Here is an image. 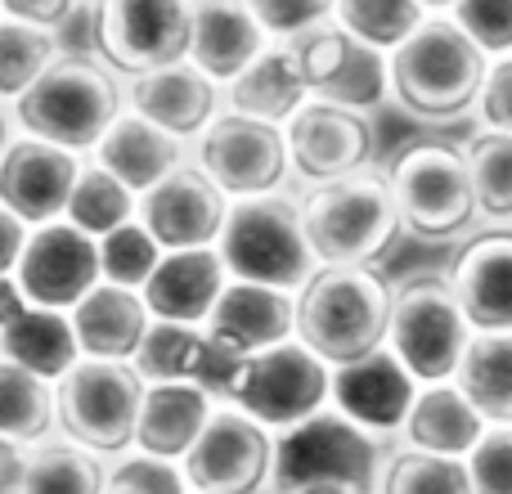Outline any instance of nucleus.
<instances>
[{
	"label": "nucleus",
	"mask_w": 512,
	"mask_h": 494,
	"mask_svg": "<svg viewBox=\"0 0 512 494\" xmlns=\"http://www.w3.org/2000/svg\"><path fill=\"white\" fill-rule=\"evenodd\" d=\"M400 212V230L418 243H454L472 234L477 194H472L468 158L450 140H414L382 171Z\"/></svg>",
	"instance_id": "5"
},
{
	"label": "nucleus",
	"mask_w": 512,
	"mask_h": 494,
	"mask_svg": "<svg viewBox=\"0 0 512 494\" xmlns=\"http://www.w3.org/2000/svg\"><path fill=\"white\" fill-rule=\"evenodd\" d=\"M185 494H203V490H185Z\"/></svg>",
	"instance_id": "53"
},
{
	"label": "nucleus",
	"mask_w": 512,
	"mask_h": 494,
	"mask_svg": "<svg viewBox=\"0 0 512 494\" xmlns=\"http://www.w3.org/2000/svg\"><path fill=\"white\" fill-rule=\"evenodd\" d=\"M248 9L270 41H292L319 23H333L337 0H248Z\"/></svg>",
	"instance_id": "42"
},
{
	"label": "nucleus",
	"mask_w": 512,
	"mask_h": 494,
	"mask_svg": "<svg viewBox=\"0 0 512 494\" xmlns=\"http://www.w3.org/2000/svg\"><path fill=\"white\" fill-rule=\"evenodd\" d=\"M454 382L486 423H512V333H472Z\"/></svg>",
	"instance_id": "32"
},
{
	"label": "nucleus",
	"mask_w": 512,
	"mask_h": 494,
	"mask_svg": "<svg viewBox=\"0 0 512 494\" xmlns=\"http://www.w3.org/2000/svg\"><path fill=\"white\" fill-rule=\"evenodd\" d=\"M0 355L32 373H41V378H50V382H59L63 373L81 360L72 319L63 315V310L32 306V301H23V306L0 324Z\"/></svg>",
	"instance_id": "30"
},
{
	"label": "nucleus",
	"mask_w": 512,
	"mask_h": 494,
	"mask_svg": "<svg viewBox=\"0 0 512 494\" xmlns=\"http://www.w3.org/2000/svg\"><path fill=\"white\" fill-rule=\"evenodd\" d=\"M54 59H59L54 32L0 14V99H5V104H14Z\"/></svg>",
	"instance_id": "38"
},
{
	"label": "nucleus",
	"mask_w": 512,
	"mask_h": 494,
	"mask_svg": "<svg viewBox=\"0 0 512 494\" xmlns=\"http://www.w3.org/2000/svg\"><path fill=\"white\" fill-rule=\"evenodd\" d=\"M418 5H423L427 14H450V9L459 5V0H418Z\"/></svg>",
	"instance_id": "50"
},
{
	"label": "nucleus",
	"mask_w": 512,
	"mask_h": 494,
	"mask_svg": "<svg viewBox=\"0 0 512 494\" xmlns=\"http://www.w3.org/2000/svg\"><path fill=\"white\" fill-rule=\"evenodd\" d=\"M239 364L243 360H234L230 351L212 342L207 324H167V319H153L140 355H135V369L144 373V382H198L221 396H230Z\"/></svg>",
	"instance_id": "22"
},
{
	"label": "nucleus",
	"mask_w": 512,
	"mask_h": 494,
	"mask_svg": "<svg viewBox=\"0 0 512 494\" xmlns=\"http://www.w3.org/2000/svg\"><path fill=\"white\" fill-rule=\"evenodd\" d=\"M486 427L490 423L477 414V405H472V400L463 396L459 382L450 378V382H427V387H418V396H414V405H409L400 432H405V441L414 445V450L468 459L472 445L481 441Z\"/></svg>",
	"instance_id": "29"
},
{
	"label": "nucleus",
	"mask_w": 512,
	"mask_h": 494,
	"mask_svg": "<svg viewBox=\"0 0 512 494\" xmlns=\"http://www.w3.org/2000/svg\"><path fill=\"white\" fill-rule=\"evenodd\" d=\"M95 162L104 171H113V176L140 198L144 189H153L162 176H171V171L185 162V140L158 131L153 122H144V117H135L131 108H126V113L108 126L104 140L95 144Z\"/></svg>",
	"instance_id": "28"
},
{
	"label": "nucleus",
	"mask_w": 512,
	"mask_h": 494,
	"mask_svg": "<svg viewBox=\"0 0 512 494\" xmlns=\"http://www.w3.org/2000/svg\"><path fill=\"white\" fill-rule=\"evenodd\" d=\"M14 131H18V122H14V108L0 99V153H5V144L14 140Z\"/></svg>",
	"instance_id": "49"
},
{
	"label": "nucleus",
	"mask_w": 512,
	"mask_h": 494,
	"mask_svg": "<svg viewBox=\"0 0 512 494\" xmlns=\"http://www.w3.org/2000/svg\"><path fill=\"white\" fill-rule=\"evenodd\" d=\"M279 494L306 486H346L369 494L378 486V445L360 423L342 409H319L315 418L288 427L283 441H274V481Z\"/></svg>",
	"instance_id": "9"
},
{
	"label": "nucleus",
	"mask_w": 512,
	"mask_h": 494,
	"mask_svg": "<svg viewBox=\"0 0 512 494\" xmlns=\"http://www.w3.org/2000/svg\"><path fill=\"white\" fill-rule=\"evenodd\" d=\"M27 477V445L0 436V494H23Z\"/></svg>",
	"instance_id": "48"
},
{
	"label": "nucleus",
	"mask_w": 512,
	"mask_h": 494,
	"mask_svg": "<svg viewBox=\"0 0 512 494\" xmlns=\"http://www.w3.org/2000/svg\"><path fill=\"white\" fill-rule=\"evenodd\" d=\"M162 261V247L153 243V234L140 221L117 225L113 234L99 239V270L104 283H122V288H144V279L153 274V265Z\"/></svg>",
	"instance_id": "40"
},
{
	"label": "nucleus",
	"mask_w": 512,
	"mask_h": 494,
	"mask_svg": "<svg viewBox=\"0 0 512 494\" xmlns=\"http://www.w3.org/2000/svg\"><path fill=\"white\" fill-rule=\"evenodd\" d=\"M378 494H477V490H472V472L463 459L405 445L378 468Z\"/></svg>",
	"instance_id": "36"
},
{
	"label": "nucleus",
	"mask_w": 512,
	"mask_h": 494,
	"mask_svg": "<svg viewBox=\"0 0 512 494\" xmlns=\"http://www.w3.org/2000/svg\"><path fill=\"white\" fill-rule=\"evenodd\" d=\"M81 5H86V0H81ZM90 5H95V0H90Z\"/></svg>",
	"instance_id": "54"
},
{
	"label": "nucleus",
	"mask_w": 512,
	"mask_h": 494,
	"mask_svg": "<svg viewBox=\"0 0 512 494\" xmlns=\"http://www.w3.org/2000/svg\"><path fill=\"white\" fill-rule=\"evenodd\" d=\"M283 140H288L292 171L306 185H328V180L355 176V171L373 167V153H378L373 117L360 113V108L324 104V99H306L283 122Z\"/></svg>",
	"instance_id": "15"
},
{
	"label": "nucleus",
	"mask_w": 512,
	"mask_h": 494,
	"mask_svg": "<svg viewBox=\"0 0 512 494\" xmlns=\"http://www.w3.org/2000/svg\"><path fill=\"white\" fill-rule=\"evenodd\" d=\"M230 400L252 414L261 427H297L306 418H315L319 409H328L333 400V369L319 360L310 346H301L297 337L256 351L239 364L234 373Z\"/></svg>",
	"instance_id": "11"
},
{
	"label": "nucleus",
	"mask_w": 512,
	"mask_h": 494,
	"mask_svg": "<svg viewBox=\"0 0 512 494\" xmlns=\"http://www.w3.org/2000/svg\"><path fill=\"white\" fill-rule=\"evenodd\" d=\"M423 18H427V9L418 0H337L333 23H342L346 32L360 36L373 50L391 54Z\"/></svg>",
	"instance_id": "39"
},
{
	"label": "nucleus",
	"mask_w": 512,
	"mask_h": 494,
	"mask_svg": "<svg viewBox=\"0 0 512 494\" xmlns=\"http://www.w3.org/2000/svg\"><path fill=\"white\" fill-rule=\"evenodd\" d=\"M108 486L113 490H135V494H185L189 481L180 472V463L171 459H153V454L135 450L131 459H122L108 472Z\"/></svg>",
	"instance_id": "44"
},
{
	"label": "nucleus",
	"mask_w": 512,
	"mask_h": 494,
	"mask_svg": "<svg viewBox=\"0 0 512 494\" xmlns=\"http://www.w3.org/2000/svg\"><path fill=\"white\" fill-rule=\"evenodd\" d=\"M180 472L189 490L203 494H261L274 481V436L239 405H221L212 409Z\"/></svg>",
	"instance_id": "14"
},
{
	"label": "nucleus",
	"mask_w": 512,
	"mask_h": 494,
	"mask_svg": "<svg viewBox=\"0 0 512 494\" xmlns=\"http://www.w3.org/2000/svg\"><path fill=\"white\" fill-rule=\"evenodd\" d=\"M270 45L248 0H194L189 23V63L203 68L212 81L230 86L256 54Z\"/></svg>",
	"instance_id": "26"
},
{
	"label": "nucleus",
	"mask_w": 512,
	"mask_h": 494,
	"mask_svg": "<svg viewBox=\"0 0 512 494\" xmlns=\"http://www.w3.org/2000/svg\"><path fill=\"white\" fill-rule=\"evenodd\" d=\"M68 319L77 333V351L86 360H135L153 324L140 288H122V283L104 279L68 310Z\"/></svg>",
	"instance_id": "25"
},
{
	"label": "nucleus",
	"mask_w": 512,
	"mask_h": 494,
	"mask_svg": "<svg viewBox=\"0 0 512 494\" xmlns=\"http://www.w3.org/2000/svg\"><path fill=\"white\" fill-rule=\"evenodd\" d=\"M126 108L144 122H153L158 131L194 144L225 113V86L207 77L203 68H194L189 59H180L171 68L126 81Z\"/></svg>",
	"instance_id": "20"
},
{
	"label": "nucleus",
	"mask_w": 512,
	"mask_h": 494,
	"mask_svg": "<svg viewBox=\"0 0 512 494\" xmlns=\"http://www.w3.org/2000/svg\"><path fill=\"white\" fill-rule=\"evenodd\" d=\"M414 396H418V382L409 378V369L387 346L355 364L333 369V409H342L364 432H391V427H400L409 405H414Z\"/></svg>",
	"instance_id": "24"
},
{
	"label": "nucleus",
	"mask_w": 512,
	"mask_h": 494,
	"mask_svg": "<svg viewBox=\"0 0 512 494\" xmlns=\"http://www.w3.org/2000/svg\"><path fill=\"white\" fill-rule=\"evenodd\" d=\"M216 252H221L230 279L270 283V288H288V292H297L310 279V270L319 265L306 243V230H301L297 198H283V194L230 203Z\"/></svg>",
	"instance_id": "7"
},
{
	"label": "nucleus",
	"mask_w": 512,
	"mask_h": 494,
	"mask_svg": "<svg viewBox=\"0 0 512 494\" xmlns=\"http://www.w3.org/2000/svg\"><path fill=\"white\" fill-rule=\"evenodd\" d=\"M490 54L450 14H427L387 54V99L423 126H454L477 113Z\"/></svg>",
	"instance_id": "1"
},
{
	"label": "nucleus",
	"mask_w": 512,
	"mask_h": 494,
	"mask_svg": "<svg viewBox=\"0 0 512 494\" xmlns=\"http://www.w3.org/2000/svg\"><path fill=\"white\" fill-rule=\"evenodd\" d=\"M9 108L23 135L63 144L72 153H95L108 126L126 113V81L104 59L59 54Z\"/></svg>",
	"instance_id": "3"
},
{
	"label": "nucleus",
	"mask_w": 512,
	"mask_h": 494,
	"mask_svg": "<svg viewBox=\"0 0 512 494\" xmlns=\"http://www.w3.org/2000/svg\"><path fill=\"white\" fill-rule=\"evenodd\" d=\"M54 427V382L0 355V436L41 445Z\"/></svg>",
	"instance_id": "33"
},
{
	"label": "nucleus",
	"mask_w": 512,
	"mask_h": 494,
	"mask_svg": "<svg viewBox=\"0 0 512 494\" xmlns=\"http://www.w3.org/2000/svg\"><path fill=\"white\" fill-rule=\"evenodd\" d=\"M230 216V198L203 176V167L180 162L171 176H162L153 189L135 198V221L153 234L162 252H185V247H216Z\"/></svg>",
	"instance_id": "17"
},
{
	"label": "nucleus",
	"mask_w": 512,
	"mask_h": 494,
	"mask_svg": "<svg viewBox=\"0 0 512 494\" xmlns=\"http://www.w3.org/2000/svg\"><path fill=\"white\" fill-rule=\"evenodd\" d=\"M189 23L194 0H95V59H104L122 81L171 68L189 59Z\"/></svg>",
	"instance_id": "10"
},
{
	"label": "nucleus",
	"mask_w": 512,
	"mask_h": 494,
	"mask_svg": "<svg viewBox=\"0 0 512 494\" xmlns=\"http://www.w3.org/2000/svg\"><path fill=\"white\" fill-rule=\"evenodd\" d=\"M108 472L99 454L72 441H41L27 450L23 494H104Z\"/></svg>",
	"instance_id": "34"
},
{
	"label": "nucleus",
	"mask_w": 512,
	"mask_h": 494,
	"mask_svg": "<svg viewBox=\"0 0 512 494\" xmlns=\"http://www.w3.org/2000/svg\"><path fill=\"white\" fill-rule=\"evenodd\" d=\"M104 494H135V490H113V486H108V490H104Z\"/></svg>",
	"instance_id": "52"
},
{
	"label": "nucleus",
	"mask_w": 512,
	"mask_h": 494,
	"mask_svg": "<svg viewBox=\"0 0 512 494\" xmlns=\"http://www.w3.org/2000/svg\"><path fill=\"white\" fill-rule=\"evenodd\" d=\"M81 167H86L81 153L14 131V140L0 153V203H5L27 230L63 221Z\"/></svg>",
	"instance_id": "18"
},
{
	"label": "nucleus",
	"mask_w": 512,
	"mask_h": 494,
	"mask_svg": "<svg viewBox=\"0 0 512 494\" xmlns=\"http://www.w3.org/2000/svg\"><path fill=\"white\" fill-rule=\"evenodd\" d=\"M144 373L135 360H86L81 355L54 382V427H63L72 445L90 454H126L135 450V423L144 405Z\"/></svg>",
	"instance_id": "6"
},
{
	"label": "nucleus",
	"mask_w": 512,
	"mask_h": 494,
	"mask_svg": "<svg viewBox=\"0 0 512 494\" xmlns=\"http://www.w3.org/2000/svg\"><path fill=\"white\" fill-rule=\"evenodd\" d=\"M81 0H0V14L5 18H18V23H32V27H45V32H59L77 18Z\"/></svg>",
	"instance_id": "46"
},
{
	"label": "nucleus",
	"mask_w": 512,
	"mask_h": 494,
	"mask_svg": "<svg viewBox=\"0 0 512 494\" xmlns=\"http://www.w3.org/2000/svg\"><path fill=\"white\" fill-rule=\"evenodd\" d=\"M445 279L472 333H512V225L463 234Z\"/></svg>",
	"instance_id": "19"
},
{
	"label": "nucleus",
	"mask_w": 512,
	"mask_h": 494,
	"mask_svg": "<svg viewBox=\"0 0 512 494\" xmlns=\"http://www.w3.org/2000/svg\"><path fill=\"white\" fill-rule=\"evenodd\" d=\"M99 279H104V270H99V239H90L86 230H77L72 221H50L27 230V247L18 256L14 283L32 306L68 315Z\"/></svg>",
	"instance_id": "16"
},
{
	"label": "nucleus",
	"mask_w": 512,
	"mask_h": 494,
	"mask_svg": "<svg viewBox=\"0 0 512 494\" xmlns=\"http://www.w3.org/2000/svg\"><path fill=\"white\" fill-rule=\"evenodd\" d=\"M477 194V216L495 225H512V131H481L463 144Z\"/></svg>",
	"instance_id": "35"
},
{
	"label": "nucleus",
	"mask_w": 512,
	"mask_h": 494,
	"mask_svg": "<svg viewBox=\"0 0 512 494\" xmlns=\"http://www.w3.org/2000/svg\"><path fill=\"white\" fill-rule=\"evenodd\" d=\"M194 167H203V176L212 180L230 203L279 194L292 176L283 126L256 122V117H243V113H234V108H225L194 140Z\"/></svg>",
	"instance_id": "12"
},
{
	"label": "nucleus",
	"mask_w": 512,
	"mask_h": 494,
	"mask_svg": "<svg viewBox=\"0 0 512 494\" xmlns=\"http://www.w3.org/2000/svg\"><path fill=\"white\" fill-rule=\"evenodd\" d=\"M225 283H230V270H225L216 247H185V252H162V261L144 279L140 297L153 319H167V324H207Z\"/></svg>",
	"instance_id": "23"
},
{
	"label": "nucleus",
	"mask_w": 512,
	"mask_h": 494,
	"mask_svg": "<svg viewBox=\"0 0 512 494\" xmlns=\"http://www.w3.org/2000/svg\"><path fill=\"white\" fill-rule=\"evenodd\" d=\"M23 247H27V225L0 203V279H9V274L18 270Z\"/></svg>",
	"instance_id": "47"
},
{
	"label": "nucleus",
	"mask_w": 512,
	"mask_h": 494,
	"mask_svg": "<svg viewBox=\"0 0 512 494\" xmlns=\"http://www.w3.org/2000/svg\"><path fill=\"white\" fill-rule=\"evenodd\" d=\"M463 463L477 494H512V423H490Z\"/></svg>",
	"instance_id": "41"
},
{
	"label": "nucleus",
	"mask_w": 512,
	"mask_h": 494,
	"mask_svg": "<svg viewBox=\"0 0 512 494\" xmlns=\"http://www.w3.org/2000/svg\"><path fill=\"white\" fill-rule=\"evenodd\" d=\"M297 342L328 369L355 364L387 346L391 283L378 265H315L297 292Z\"/></svg>",
	"instance_id": "2"
},
{
	"label": "nucleus",
	"mask_w": 512,
	"mask_h": 494,
	"mask_svg": "<svg viewBox=\"0 0 512 494\" xmlns=\"http://www.w3.org/2000/svg\"><path fill=\"white\" fill-rule=\"evenodd\" d=\"M207 333L234 360H248L256 351H270V346L297 337V297L288 288H270V283L230 279L207 319Z\"/></svg>",
	"instance_id": "21"
},
{
	"label": "nucleus",
	"mask_w": 512,
	"mask_h": 494,
	"mask_svg": "<svg viewBox=\"0 0 512 494\" xmlns=\"http://www.w3.org/2000/svg\"><path fill=\"white\" fill-rule=\"evenodd\" d=\"M63 221H72L77 230H86L90 239H104V234H113L117 225L135 221V194L113 176V171H104L99 162H90V167H81L77 185H72Z\"/></svg>",
	"instance_id": "37"
},
{
	"label": "nucleus",
	"mask_w": 512,
	"mask_h": 494,
	"mask_svg": "<svg viewBox=\"0 0 512 494\" xmlns=\"http://www.w3.org/2000/svg\"><path fill=\"white\" fill-rule=\"evenodd\" d=\"M468 342L472 324L445 274H409L400 288H391L387 351L405 364L418 387L450 382Z\"/></svg>",
	"instance_id": "8"
},
{
	"label": "nucleus",
	"mask_w": 512,
	"mask_h": 494,
	"mask_svg": "<svg viewBox=\"0 0 512 494\" xmlns=\"http://www.w3.org/2000/svg\"><path fill=\"white\" fill-rule=\"evenodd\" d=\"M306 99L310 95H306V86H301L297 63H292L283 41H270L248 68L225 86V108H234V113H243V117H256V122H274V126L288 122Z\"/></svg>",
	"instance_id": "31"
},
{
	"label": "nucleus",
	"mask_w": 512,
	"mask_h": 494,
	"mask_svg": "<svg viewBox=\"0 0 512 494\" xmlns=\"http://www.w3.org/2000/svg\"><path fill=\"white\" fill-rule=\"evenodd\" d=\"M283 45H288L310 99L360 108V113H369L387 99V54L364 45L342 23H319Z\"/></svg>",
	"instance_id": "13"
},
{
	"label": "nucleus",
	"mask_w": 512,
	"mask_h": 494,
	"mask_svg": "<svg viewBox=\"0 0 512 494\" xmlns=\"http://www.w3.org/2000/svg\"><path fill=\"white\" fill-rule=\"evenodd\" d=\"M472 117H477L481 131H512V54L490 59Z\"/></svg>",
	"instance_id": "45"
},
{
	"label": "nucleus",
	"mask_w": 512,
	"mask_h": 494,
	"mask_svg": "<svg viewBox=\"0 0 512 494\" xmlns=\"http://www.w3.org/2000/svg\"><path fill=\"white\" fill-rule=\"evenodd\" d=\"M301 207V230L319 265H378L400 239V212L382 171L364 167L355 176L310 185Z\"/></svg>",
	"instance_id": "4"
},
{
	"label": "nucleus",
	"mask_w": 512,
	"mask_h": 494,
	"mask_svg": "<svg viewBox=\"0 0 512 494\" xmlns=\"http://www.w3.org/2000/svg\"><path fill=\"white\" fill-rule=\"evenodd\" d=\"M212 409V391L198 382H149L140 423H135V450L171 463L185 459L212 418Z\"/></svg>",
	"instance_id": "27"
},
{
	"label": "nucleus",
	"mask_w": 512,
	"mask_h": 494,
	"mask_svg": "<svg viewBox=\"0 0 512 494\" xmlns=\"http://www.w3.org/2000/svg\"><path fill=\"white\" fill-rule=\"evenodd\" d=\"M292 494H355L346 486H306V490H292Z\"/></svg>",
	"instance_id": "51"
},
{
	"label": "nucleus",
	"mask_w": 512,
	"mask_h": 494,
	"mask_svg": "<svg viewBox=\"0 0 512 494\" xmlns=\"http://www.w3.org/2000/svg\"><path fill=\"white\" fill-rule=\"evenodd\" d=\"M450 18L490 54H512V0H459Z\"/></svg>",
	"instance_id": "43"
}]
</instances>
